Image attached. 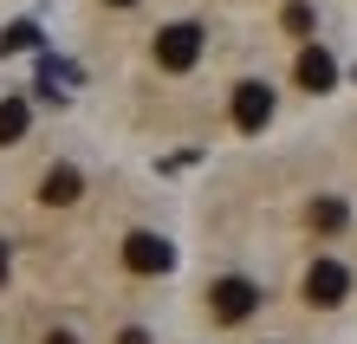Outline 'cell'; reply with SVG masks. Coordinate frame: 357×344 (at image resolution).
Here are the masks:
<instances>
[{
	"instance_id": "obj_5",
	"label": "cell",
	"mask_w": 357,
	"mask_h": 344,
	"mask_svg": "<svg viewBox=\"0 0 357 344\" xmlns=\"http://www.w3.org/2000/svg\"><path fill=\"white\" fill-rule=\"evenodd\" d=\"M266 117H273V91H266L260 78H247L241 91H234V124H241V130H260Z\"/></svg>"
},
{
	"instance_id": "obj_14",
	"label": "cell",
	"mask_w": 357,
	"mask_h": 344,
	"mask_svg": "<svg viewBox=\"0 0 357 344\" xmlns=\"http://www.w3.org/2000/svg\"><path fill=\"white\" fill-rule=\"evenodd\" d=\"M111 7H130V0H111Z\"/></svg>"
},
{
	"instance_id": "obj_6",
	"label": "cell",
	"mask_w": 357,
	"mask_h": 344,
	"mask_svg": "<svg viewBox=\"0 0 357 344\" xmlns=\"http://www.w3.org/2000/svg\"><path fill=\"white\" fill-rule=\"evenodd\" d=\"M299 84H305V91H331V52L325 46H305L299 52Z\"/></svg>"
},
{
	"instance_id": "obj_2",
	"label": "cell",
	"mask_w": 357,
	"mask_h": 344,
	"mask_svg": "<svg viewBox=\"0 0 357 344\" xmlns=\"http://www.w3.org/2000/svg\"><path fill=\"white\" fill-rule=\"evenodd\" d=\"M195 59H202V27H188V20H182V27H162L156 33V66L162 72H188Z\"/></svg>"
},
{
	"instance_id": "obj_7",
	"label": "cell",
	"mask_w": 357,
	"mask_h": 344,
	"mask_svg": "<svg viewBox=\"0 0 357 344\" xmlns=\"http://www.w3.org/2000/svg\"><path fill=\"white\" fill-rule=\"evenodd\" d=\"M39 202H52V208L78 202V169H46V176H39Z\"/></svg>"
},
{
	"instance_id": "obj_4",
	"label": "cell",
	"mask_w": 357,
	"mask_h": 344,
	"mask_svg": "<svg viewBox=\"0 0 357 344\" xmlns=\"http://www.w3.org/2000/svg\"><path fill=\"white\" fill-rule=\"evenodd\" d=\"M169 241H156V234H130V241H123V267L130 273H169Z\"/></svg>"
},
{
	"instance_id": "obj_9",
	"label": "cell",
	"mask_w": 357,
	"mask_h": 344,
	"mask_svg": "<svg viewBox=\"0 0 357 344\" xmlns=\"http://www.w3.org/2000/svg\"><path fill=\"white\" fill-rule=\"evenodd\" d=\"M312 227H319V234H338L344 227V202H319V208H312Z\"/></svg>"
},
{
	"instance_id": "obj_3",
	"label": "cell",
	"mask_w": 357,
	"mask_h": 344,
	"mask_svg": "<svg viewBox=\"0 0 357 344\" xmlns=\"http://www.w3.org/2000/svg\"><path fill=\"white\" fill-rule=\"evenodd\" d=\"M344 292H351V267H338V260H312L305 267V299L312 306H344Z\"/></svg>"
},
{
	"instance_id": "obj_13",
	"label": "cell",
	"mask_w": 357,
	"mask_h": 344,
	"mask_svg": "<svg viewBox=\"0 0 357 344\" xmlns=\"http://www.w3.org/2000/svg\"><path fill=\"white\" fill-rule=\"evenodd\" d=\"M0 279H7V247H0Z\"/></svg>"
},
{
	"instance_id": "obj_1",
	"label": "cell",
	"mask_w": 357,
	"mask_h": 344,
	"mask_svg": "<svg viewBox=\"0 0 357 344\" xmlns=\"http://www.w3.org/2000/svg\"><path fill=\"white\" fill-rule=\"evenodd\" d=\"M208 306H215V318L221 325H241V318H254V306H260V286L254 279H215V286H208Z\"/></svg>"
},
{
	"instance_id": "obj_11",
	"label": "cell",
	"mask_w": 357,
	"mask_h": 344,
	"mask_svg": "<svg viewBox=\"0 0 357 344\" xmlns=\"http://www.w3.org/2000/svg\"><path fill=\"white\" fill-rule=\"evenodd\" d=\"M117 344H150V338H143V331H123V338H117Z\"/></svg>"
},
{
	"instance_id": "obj_10",
	"label": "cell",
	"mask_w": 357,
	"mask_h": 344,
	"mask_svg": "<svg viewBox=\"0 0 357 344\" xmlns=\"http://www.w3.org/2000/svg\"><path fill=\"white\" fill-rule=\"evenodd\" d=\"M280 27L286 33H312V7H305V0H292V7L280 13Z\"/></svg>"
},
{
	"instance_id": "obj_8",
	"label": "cell",
	"mask_w": 357,
	"mask_h": 344,
	"mask_svg": "<svg viewBox=\"0 0 357 344\" xmlns=\"http://www.w3.org/2000/svg\"><path fill=\"white\" fill-rule=\"evenodd\" d=\"M20 137H26V104L7 98L0 104V143H20Z\"/></svg>"
},
{
	"instance_id": "obj_12",
	"label": "cell",
	"mask_w": 357,
	"mask_h": 344,
	"mask_svg": "<svg viewBox=\"0 0 357 344\" xmlns=\"http://www.w3.org/2000/svg\"><path fill=\"white\" fill-rule=\"evenodd\" d=\"M46 344H78V338H72V331H52V338H46Z\"/></svg>"
}]
</instances>
